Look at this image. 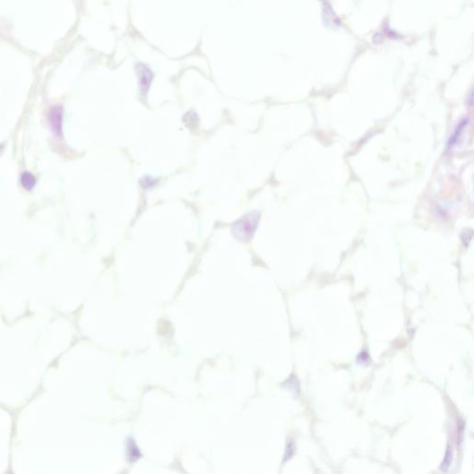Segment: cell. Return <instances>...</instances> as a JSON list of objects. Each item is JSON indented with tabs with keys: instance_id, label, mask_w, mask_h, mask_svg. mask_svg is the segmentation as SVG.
<instances>
[{
	"instance_id": "cell-2",
	"label": "cell",
	"mask_w": 474,
	"mask_h": 474,
	"mask_svg": "<svg viewBox=\"0 0 474 474\" xmlns=\"http://www.w3.org/2000/svg\"><path fill=\"white\" fill-rule=\"evenodd\" d=\"M48 121L53 133L57 136H61L62 132V109L61 107L53 108L49 113Z\"/></svg>"
},
{
	"instance_id": "cell-4",
	"label": "cell",
	"mask_w": 474,
	"mask_h": 474,
	"mask_svg": "<svg viewBox=\"0 0 474 474\" xmlns=\"http://www.w3.org/2000/svg\"><path fill=\"white\" fill-rule=\"evenodd\" d=\"M21 182L24 188L27 191H30L36 185V178L29 172H24L21 176Z\"/></svg>"
},
{
	"instance_id": "cell-5",
	"label": "cell",
	"mask_w": 474,
	"mask_h": 474,
	"mask_svg": "<svg viewBox=\"0 0 474 474\" xmlns=\"http://www.w3.org/2000/svg\"><path fill=\"white\" fill-rule=\"evenodd\" d=\"M129 446V453H130V459H134V460H136V459H139V451L137 449V447L136 446L135 444H130Z\"/></svg>"
},
{
	"instance_id": "cell-3",
	"label": "cell",
	"mask_w": 474,
	"mask_h": 474,
	"mask_svg": "<svg viewBox=\"0 0 474 474\" xmlns=\"http://www.w3.org/2000/svg\"><path fill=\"white\" fill-rule=\"evenodd\" d=\"M136 71L140 79L141 90L143 92V94H146L150 86L151 81L153 79V73L146 66H145L144 64H138L136 66Z\"/></svg>"
},
{
	"instance_id": "cell-1",
	"label": "cell",
	"mask_w": 474,
	"mask_h": 474,
	"mask_svg": "<svg viewBox=\"0 0 474 474\" xmlns=\"http://www.w3.org/2000/svg\"><path fill=\"white\" fill-rule=\"evenodd\" d=\"M258 222V214L256 212H250L245 215L232 227L233 236L240 241H249L256 231Z\"/></svg>"
}]
</instances>
